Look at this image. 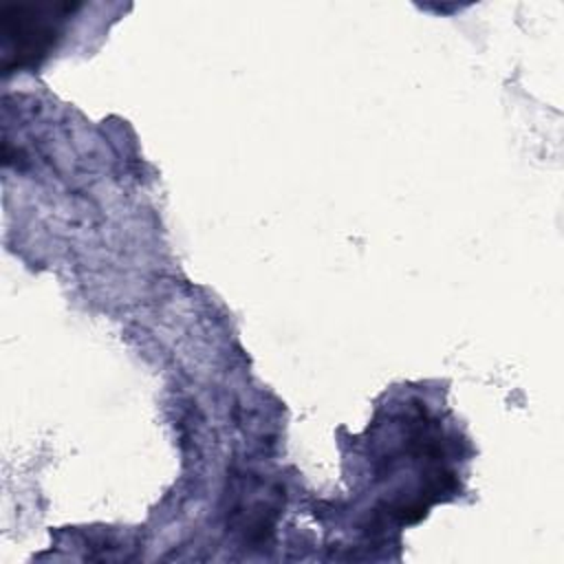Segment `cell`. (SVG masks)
I'll return each instance as SVG.
<instances>
[{"mask_svg":"<svg viewBox=\"0 0 564 564\" xmlns=\"http://www.w3.org/2000/svg\"><path fill=\"white\" fill-rule=\"evenodd\" d=\"M68 2H37V4H9L0 11L2 53L4 66H24L37 62L48 51L68 11Z\"/></svg>","mask_w":564,"mask_h":564,"instance_id":"cell-1","label":"cell"}]
</instances>
